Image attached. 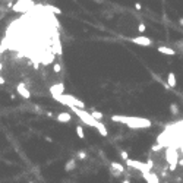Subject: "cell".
Listing matches in <instances>:
<instances>
[{
  "label": "cell",
  "instance_id": "obj_14",
  "mask_svg": "<svg viewBox=\"0 0 183 183\" xmlns=\"http://www.w3.org/2000/svg\"><path fill=\"white\" fill-rule=\"evenodd\" d=\"M76 133H78V138H79V139H83V138H85V132H83V128H82L81 125L76 126Z\"/></svg>",
  "mask_w": 183,
  "mask_h": 183
},
{
  "label": "cell",
  "instance_id": "obj_21",
  "mask_svg": "<svg viewBox=\"0 0 183 183\" xmlns=\"http://www.w3.org/2000/svg\"><path fill=\"white\" fill-rule=\"evenodd\" d=\"M78 157H79V160H85L86 152H85V151H79V152H78Z\"/></svg>",
  "mask_w": 183,
  "mask_h": 183
},
{
  "label": "cell",
  "instance_id": "obj_2",
  "mask_svg": "<svg viewBox=\"0 0 183 183\" xmlns=\"http://www.w3.org/2000/svg\"><path fill=\"white\" fill-rule=\"evenodd\" d=\"M56 101H59L60 104L63 106H67L69 109L70 107H78V109H83L85 104L83 101H81L79 98L73 97V95H67V94H62V95H57V97H53Z\"/></svg>",
  "mask_w": 183,
  "mask_h": 183
},
{
  "label": "cell",
  "instance_id": "obj_24",
  "mask_svg": "<svg viewBox=\"0 0 183 183\" xmlns=\"http://www.w3.org/2000/svg\"><path fill=\"white\" fill-rule=\"evenodd\" d=\"M122 183H130V182H129V180H128V179H126V180H123V182H122Z\"/></svg>",
  "mask_w": 183,
  "mask_h": 183
},
{
  "label": "cell",
  "instance_id": "obj_7",
  "mask_svg": "<svg viewBox=\"0 0 183 183\" xmlns=\"http://www.w3.org/2000/svg\"><path fill=\"white\" fill-rule=\"evenodd\" d=\"M50 94H51V97H57V95L65 94V85H63L62 82L51 85V86H50Z\"/></svg>",
  "mask_w": 183,
  "mask_h": 183
},
{
  "label": "cell",
  "instance_id": "obj_1",
  "mask_svg": "<svg viewBox=\"0 0 183 183\" xmlns=\"http://www.w3.org/2000/svg\"><path fill=\"white\" fill-rule=\"evenodd\" d=\"M111 120L116 122V123H123L126 125L128 128H132V129H148L151 128V120L148 119H142V117H128V116H111Z\"/></svg>",
  "mask_w": 183,
  "mask_h": 183
},
{
  "label": "cell",
  "instance_id": "obj_19",
  "mask_svg": "<svg viewBox=\"0 0 183 183\" xmlns=\"http://www.w3.org/2000/svg\"><path fill=\"white\" fill-rule=\"evenodd\" d=\"M120 155H122V158H123L125 161H128V160H129V155H128V152H126V151L120 149Z\"/></svg>",
  "mask_w": 183,
  "mask_h": 183
},
{
  "label": "cell",
  "instance_id": "obj_8",
  "mask_svg": "<svg viewBox=\"0 0 183 183\" xmlns=\"http://www.w3.org/2000/svg\"><path fill=\"white\" fill-rule=\"evenodd\" d=\"M133 44H138V46H144V47H149L151 44H152V40L151 38H148V37H136V38H132L130 40Z\"/></svg>",
  "mask_w": 183,
  "mask_h": 183
},
{
  "label": "cell",
  "instance_id": "obj_13",
  "mask_svg": "<svg viewBox=\"0 0 183 183\" xmlns=\"http://www.w3.org/2000/svg\"><path fill=\"white\" fill-rule=\"evenodd\" d=\"M97 130H98V132H100L103 136H107V135H109V132H107V129H106L104 123H101V122L98 123V126H97Z\"/></svg>",
  "mask_w": 183,
  "mask_h": 183
},
{
  "label": "cell",
  "instance_id": "obj_20",
  "mask_svg": "<svg viewBox=\"0 0 183 183\" xmlns=\"http://www.w3.org/2000/svg\"><path fill=\"white\" fill-rule=\"evenodd\" d=\"M47 9H48V11H53L54 13H60V12H62L60 9H57V8H54V6H47Z\"/></svg>",
  "mask_w": 183,
  "mask_h": 183
},
{
  "label": "cell",
  "instance_id": "obj_16",
  "mask_svg": "<svg viewBox=\"0 0 183 183\" xmlns=\"http://www.w3.org/2000/svg\"><path fill=\"white\" fill-rule=\"evenodd\" d=\"M73 167H75V160H70V161L66 164L65 170H66V171H69V170H70V168H73Z\"/></svg>",
  "mask_w": 183,
  "mask_h": 183
},
{
  "label": "cell",
  "instance_id": "obj_5",
  "mask_svg": "<svg viewBox=\"0 0 183 183\" xmlns=\"http://www.w3.org/2000/svg\"><path fill=\"white\" fill-rule=\"evenodd\" d=\"M110 171L113 176H122L125 173V165L117 163V161H111L110 163Z\"/></svg>",
  "mask_w": 183,
  "mask_h": 183
},
{
  "label": "cell",
  "instance_id": "obj_17",
  "mask_svg": "<svg viewBox=\"0 0 183 183\" xmlns=\"http://www.w3.org/2000/svg\"><path fill=\"white\" fill-rule=\"evenodd\" d=\"M145 31H147V27H145L144 24H139V25H138V32H141V34H144Z\"/></svg>",
  "mask_w": 183,
  "mask_h": 183
},
{
  "label": "cell",
  "instance_id": "obj_18",
  "mask_svg": "<svg viewBox=\"0 0 183 183\" xmlns=\"http://www.w3.org/2000/svg\"><path fill=\"white\" fill-rule=\"evenodd\" d=\"M53 69H54V72H56V73H59V72L62 70V65H59V63H54V65H53Z\"/></svg>",
  "mask_w": 183,
  "mask_h": 183
},
{
  "label": "cell",
  "instance_id": "obj_12",
  "mask_svg": "<svg viewBox=\"0 0 183 183\" xmlns=\"http://www.w3.org/2000/svg\"><path fill=\"white\" fill-rule=\"evenodd\" d=\"M158 51L163 53V54H167V56H174V54H176V51H174L173 48H170V47H164V46H160V47H158Z\"/></svg>",
  "mask_w": 183,
  "mask_h": 183
},
{
  "label": "cell",
  "instance_id": "obj_6",
  "mask_svg": "<svg viewBox=\"0 0 183 183\" xmlns=\"http://www.w3.org/2000/svg\"><path fill=\"white\" fill-rule=\"evenodd\" d=\"M16 93L24 98V100H29L31 98V93H29V89L25 83H18L16 85Z\"/></svg>",
  "mask_w": 183,
  "mask_h": 183
},
{
  "label": "cell",
  "instance_id": "obj_11",
  "mask_svg": "<svg viewBox=\"0 0 183 183\" xmlns=\"http://www.w3.org/2000/svg\"><path fill=\"white\" fill-rule=\"evenodd\" d=\"M57 120L62 122V123H69L72 120V116L69 113H59L57 114Z\"/></svg>",
  "mask_w": 183,
  "mask_h": 183
},
{
  "label": "cell",
  "instance_id": "obj_15",
  "mask_svg": "<svg viewBox=\"0 0 183 183\" xmlns=\"http://www.w3.org/2000/svg\"><path fill=\"white\" fill-rule=\"evenodd\" d=\"M91 116H93L95 120H98V122H101V119L104 117V114L101 111H93V113H91Z\"/></svg>",
  "mask_w": 183,
  "mask_h": 183
},
{
  "label": "cell",
  "instance_id": "obj_25",
  "mask_svg": "<svg viewBox=\"0 0 183 183\" xmlns=\"http://www.w3.org/2000/svg\"><path fill=\"white\" fill-rule=\"evenodd\" d=\"M180 24H182V25H183V18H182V19H180Z\"/></svg>",
  "mask_w": 183,
  "mask_h": 183
},
{
  "label": "cell",
  "instance_id": "obj_9",
  "mask_svg": "<svg viewBox=\"0 0 183 183\" xmlns=\"http://www.w3.org/2000/svg\"><path fill=\"white\" fill-rule=\"evenodd\" d=\"M142 176L148 183H160V179L155 171H147V173H142Z\"/></svg>",
  "mask_w": 183,
  "mask_h": 183
},
{
  "label": "cell",
  "instance_id": "obj_3",
  "mask_svg": "<svg viewBox=\"0 0 183 183\" xmlns=\"http://www.w3.org/2000/svg\"><path fill=\"white\" fill-rule=\"evenodd\" d=\"M70 110H72V113H75L85 125H89V126H93V128H97L98 126V120H95L93 116H91V113H88V111H85L83 109H78V107H70Z\"/></svg>",
  "mask_w": 183,
  "mask_h": 183
},
{
  "label": "cell",
  "instance_id": "obj_23",
  "mask_svg": "<svg viewBox=\"0 0 183 183\" xmlns=\"http://www.w3.org/2000/svg\"><path fill=\"white\" fill-rule=\"evenodd\" d=\"M135 9H136V11H141V9H142V6H141L139 3H136V5H135Z\"/></svg>",
  "mask_w": 183,
  "mask_h": 183
},
{
  "label": "cell",
  "instance_id": "obj_22",
  "mask_svg": "<svg viewBox=\"0 0 183 183\" xmlns=\"http://www.w3.org/2000/svg\"><path fill=\"white\" fill-rule=\"evenodd\" d=\"M171 111H173V114L177 113V107H176V104H171Z\"/></svg>",
  "mask_w": 183,
  "mask_h": 183
},
{
  "label": "cell",
  "instance_id": "obj_4",
  "mask_svg": "<svg viewBox=\"0 0 183 183\" xmlns=\"http://www.w3.org/2000/svg\"><path fill=\"white\" fill-rule=\"evenodd\" d=\"M32 8H34V3L31 0H19L18 3L13 5V11H16V12H27Z\"/></svg>",
  "mask_w": 183,
  "mask_h": 183
},
{
  "label": "cell",
  "instance_id": "obj_10",
  "mask_svg": "<svg viewBox=\"0 0 183 183\" xmlns=\"http://www.w3.org/2000/svg\"><path fill=\"white\" fill-rule=\"evenodd\" d=\"M165 86L167 88H174L176 86V75L173 72H170L167 75V83H165Z\"/></svg>",
  "mask_w": 183,
  "mask_h": 183
}]
</instances>
